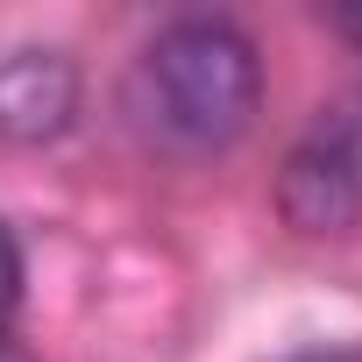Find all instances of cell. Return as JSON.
<instances>
[{"label":"cell","instance_id":"obj_1","mask_svg":"<svg viewBox=\"0 0 362 362\" xmlns=\"http://www.w3.org/2000/svg\"><path fill=\"white\" fill-rule=\"evenodd\" d=\"M256 107H263V57L228 15L163 22L128 71L135 128L185 156H214V149L242 142Z\"/></svg>","mask_w":362,"mask_h":362},{"label":"cell","instance_id":"obj_2","mask_svg":"<svg viewBox=\"0 0 362 362\" xmlns=\"http://www.w3.org/2000/svg\"><path fill=\"white\" fill-rule=\"evenodd\" d=\"M277 214H284L291 235H313V242L362 228V86L313 107V121L284 149Z\"/></svg>","mask_w":362,"mask_h":362},{"label":"cell","instance_id":"obj_3","mask_svg":"<svg viewBox=\"0 0 362 362\" xmlns=\"http://www.w3.org/2000/svg\"><path fill=\"white\" fill-rule=\"evenodd\" d=\"M71 121H78V64L64 50H43V43L0 50V142L36 149V142H57Z\"/></svg>","mask_w":362,"mask_h":362},{"label":"cell","instance_id":"obj_4","mask_svg":"<svg viewBox=\"0 0 362 362\" xmlns=\"http://www.w3.org/2000/svg\"><path fill=\"white\" fill-rule=\"evenodd\" d=\"M15 298H22V242L0 221V313H15Z\"/></svg>","mask_w":362,"mask_h":362},{"label":"cell","instance_id":"obj_5","mask_svg":"<svg viewBox=\"0 0 362 362\" xmlns=\"http://www.w3.org/2000/svg\"><path fill=\"white\" fill-rule=\"evenodd\" d=\"M327 22H334V29H341V36L362 50V0H348V8H327Z\"/></svg>","mask_w":362,"mask_h":362},{"label":"cell","instance_id":"obj_6","mask_svg":"<svg viewBox=\"0 0 362 362\" xmlns=\"http://www.w3.org/2000/svg\"><path fill=\"white\" fill-rule=\"evenodd\" d=\"M0 362H36V355H29V348H22L15 334H0Z\"/></svg>","mask_w":362,"mask_h":362}]
</instances>
